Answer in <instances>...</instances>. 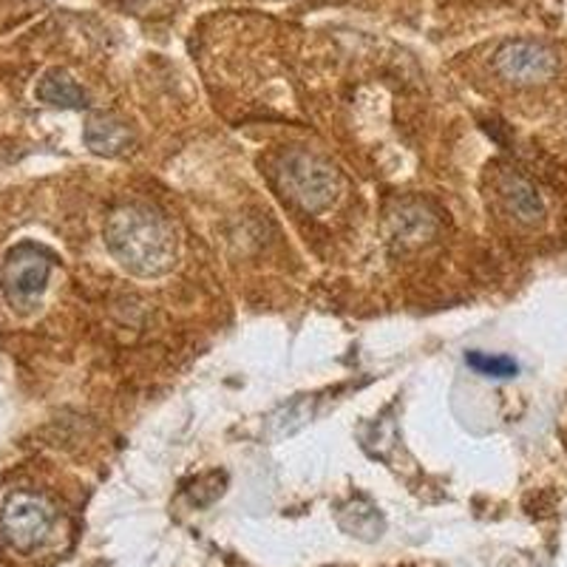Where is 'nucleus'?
Listing matches in <instances>:
<instances>
[{
    "mask_svg": "<svg viewBox=\"0 0 567 567\" xmlns=\"http://www.w3.org/2000/svg\"><path fill=\"white\" fill-rule=\"evenodd\" d=\"M105 244L134 276H165L176 264V233L171 222L146 205L114 210L105 222Z\"/></svg>",
    "mask_w": 567,
    "mask_h": 567,
    "instance_id": "f257e3e1",
    "label": "nucleus"
},
{
    "mask_svg": "<svg viewBox=\"0 0 567 567\" xmlns=\"http://www.w3.org/2000/svg\"><path fill=\"white\" fill-rule=\"evenodd\" d=\"M278 185H281L284 196H290L306 213H321L329 208L340 190L335 167L306 151L284 153L281 165H278Z\"/></svg>",
    "mask_w": 567,
    "mask_h": 567,
    "instance_id": "f03ea898",
    "label": "nucleus"
},
{
    "mask_svg": "<svg viewBox=\"0 0 567 567\" xmlns=\"http://www.w3.org/2000/svg\"><path fill=\"white\" fill-rule=\"evenodd\" d=\"M51 525H55V508L49 499L37 497V494H12L0 511V533L9 547L21 554H32L49 540Z\"/></svg>",
    "mask_w": 567,
    "mask_h": 567,
    "instance_id": "7ed1b4c3",
    "label": "nucleus"
},
{
    "mask_svg": "<svg viewBox=\"0 0 567 567\" xmlns=\"http://www.w3.org/2000/svg\"><path fill=\"white\" fill-rule=\"evenodd\" d=\"M51 267H55V262H51L46 250L35 247V244L14 247L7 256V264H3V276H0L9 304L23 312L35 310L40 296L46 292Z\"/></svg>",
    "mask_w": 567,
    "mask_h": 567,
    "instance_id": "20e7f679",
    "label": "nucleus"
},
{
    "mask_svg": "<svg viewBox=\"0 0 567 567\" xmlns=\"http://www.w3.org/2000/svg\"><path fill=\"white\" fill-rule=\"evenodd\" d=\"M556 66L559 60L554 51L536 40H508L494 57V69L499 71V77L517 85L545 83L554 77Z\"/></svg>",
    "mask_w": 567,
    "mask_h": 567,
    "instance_id": "39448f33",
    "label": "nucleus"
},
{
    "mask_svg": "<svg viewBox=\"0 0 567 567\" xmlns=\"http://www.w3.org/2000/svg\"><path fill=\"white\" fill-rule=\"evenodd\" d=\"M37 100L55 108H69V112H80L89 105V94L77 85L74 77L62 69H51L40 77V83L35 89Z\"/></svg>",
    "mask_w": 567,
    "mask_h": 567,
    "instance_id": "423d86ee",
    "label": "nucleus"
},
{
    "mask_svg": "<svg viewBox=\"0 0 567 567\" xmlns=\"http://www.w3.org/2000/svg\"><path fill=\"white\" fill-rule=\"evenodd\" d=\"M85 146L100 157H123L134 146V137L128 125L114 117H91L85 125Z\"/></svg>",
    "mask_w": 567,
    "mask_h": 567,
    "instance_id": "0eeeda50",
    "label": "nucleus"
},
{
    "mask_svg": "<svg viewBox=\"0 0 567 567\" xmlns=\"http://www.w3.org/2000/svg\"><path fill=\"white\" fill-rule=\"evenodd\" d=\"M499 190H502L506 208L517 216L519 222H525V224L542 222L545 205H542L540 190H536L525 176H517V173H513V176H506Z\"/></svg>",
    "mask_w": 567,
    "mask_h": 567,
    "instance_id": "6e6552de",
    "label": "nucleus"
},
{
    "mask_svg": "<svg viewBox=\"0 0 567 567\" xmlns=\"http://www.w3.org/2000/svg\"><path fill=\"white\" fill-rule=\"evenodd\" d=\"M338 525L344 528L346 533H352L363 542H374L383 533L386 522H383L381 511L367 502V499H352L344 511L338 513Z\"/></svg>",
    "mask_w": 567,
    "mask_h": 567,
    "instance_id": "1a4fd4ad",
    "label": "nucleus"
},
{
    "mask_svg": "<svg viewBox=\"0 0 567 567\" xmlns=\"http://www.w3.org/2000/svg\"><path fill=\"white\" fill-rule=\"evenodd\" d=\"M310 401H306V397H296V401L278 408V412H273L270 420H267V435H270V440H284V437H290L296 435V431L304 429L306 423H310Z\"/></svg>",
    "mask_w": 567,
    "mask_h": 567,
    "instance_id": "9d476101",
    "label": "nucleus"
},
{
    "mask_svg": "<svg viewBox=\"0 0 567 567\" xmlns=\"http://www.w3.org/2000/svg\"><path fill=\"white\" fill-rule=\"evenodd\" d=\"M465 363L477 374H485V378H494V381H508L519 372V363L508 355H491V352H465Z\"/></svg>",
    "mask_w": 567,
    "mask_h": 567,
    "instance_id": "9b49d317",
    "label": "nucleus"
}]
</instances>
